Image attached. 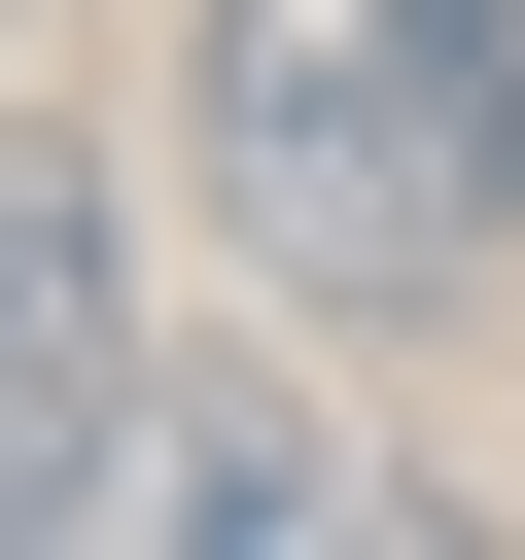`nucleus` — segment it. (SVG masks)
Segmentation results:
<instances>
[{"label":"nucleus","mask_w":525,"mask_h":560,"mask_svg":"<svg viewBox=\"0 0 525 560\" xmlns=\"http://www.w3.org/2000/svg\"><path fill=\"white\" fill-rule=\"evenodd\" d=\"M175 175H210V245H245L280 315H455V280H525V140H490L455 0H210V35H175Z\"/></svg>","instance_id":"f257e3e1"},{"label":"nucleus","mask_w":525,"mask_h":560,"mask_svg":"<svg viewBox=\"0 0 525 560\" xmlns=\"http://www.w3.org/2000/svg\"><path fill=\"white\" fill-rule=\"evenodd\" d=\"M105 525H140V560H315V525H385V455H350L280 350H140V420H105Z\"/></svg>","instance_id":"f03ea898"},{"label":"nucleus","mask_w":525,"mask_h":560,"mask_svg":"<svg viewBox=\"0 0 525 560\" xmlns=\"http://www.w3.org/2000/svg\"><path fill=\"white\" fill-rule=\"evenodd\" d=\"M105 420H140V280H105V175L0 140V560L105 525Z\"/></svg>","instance_id":"7ed1b4c3"},{"label":"nucleus","mask_w":525,"mask_h":560,"mask_svg":"<svg viewBox=\"0 0 525 560\" xmlns=\"http://www.w3.org/2000/svg\"><path fill=\"white\" fill-rule=\"evenodd\" d=\"M455 70H490V140H525V0H455Z\"/></svg>","instance_id":"20e7f679"}]
</instances>
